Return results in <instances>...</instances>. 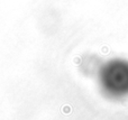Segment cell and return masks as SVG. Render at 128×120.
I'll list each match as a JSON object with an SVG mask.
<instances>
[{
    "label": "cell",
    "instance_id": "6da1fadb",
    "mask_svg": "<svg viewBox=\"0 0 128 120\" xmlns=\"http://www.w3.org/2000/svg\"><path fill=\"white\" fill-rule=\"evenodd\" d=\"M101 94L112 101L128 99V58L112 57L104 61L97 74Z\"/></svg>",
    "mask_w": 128,
    "mask_h": 120
},
{
    "label": "cell",
    "instance_id": "7a4b0ae2",
    "mask_svg": "<svg viewBox=\"0 0 128 120\" xmlns=\"http://www.w3.org/2000/svg\"><path fill=\"white\" fill-rule=\"evenodd\" d=\"M102 61L100 57H98L94 54H88L84 55L81 60L79 67H80L81 72L83 73L84 75H96L98 74L100 66L102 65Z\"/></svg>",
    "mask_w": 128,
    "mask_h": 120
}]
</instances>
